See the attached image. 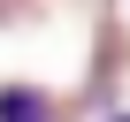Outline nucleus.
<instances>
[{
	"label": "nucleus",
	"mask_w": 130,
	"mask_h": 122,
	"mask_svg": "<svg viewBox=\"0 0 130 122\" xmlns=\"http://www.w3.org/2000/svg\"><path fill=\"white\" fill-rule=\"evenodd\" d=\"M115 122H130V114H115Z\"/></svg>",
	"instance_id": "nucleus-2"
},
{
	"label": "nucleus",
	"mask_w": 130,
	"mask_h": 122,
	"mask_svg": "<svg viewBox=\"0 0 130 122\" xmlns=\"http://www.w3.org/2000/svg\"><path fill=\"white\" fill-rule=\"evenodd\" d=\"M0 122H46V99L38 92H0Z\"/></svg>",
	"instance_id": "nucleus-1"
}]
</instances>
